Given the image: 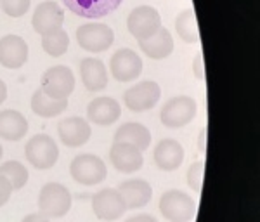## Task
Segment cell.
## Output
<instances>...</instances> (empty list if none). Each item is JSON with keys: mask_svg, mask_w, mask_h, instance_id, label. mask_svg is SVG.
Wrapping results in <instances>:
<instances>
[{"mask_svg": "<svg viewBox=\"0 0 260 222\" xmlns=\"http://www.w3.org/2000/svg\"><path fill=\"white\" fill-rule=\"evenodd\" d=\"M73 196L70 189L59 182H47L42 186L39 195V208L45 217H64L71 210Z\"/></svg>", "mask_w": 260, "mask_h": 222, "instance_id": "6da1fadb", "label": "cell"}, {"mask_svg": "<svg viewBox=\"0 0 260 222\" xmlns=\"http://www.w3.org/2000/svg\"><path fill=\"white\" fill-rule=\"evenodd\" d=\"M24 154L33 169L49 170L56 165L57 158H59V148H57L56 141L47 134H37L26 142Z\"/></svg>", "mask_w": 260, "mask_h": 222, "instance_id": "7a4b0ae2", "label": "cell"}, {"mask_svg": "<svg viewBox=\"0 0 260 222\" xmlns=\"http://www.w3.org/2000/svg\"><path fill=\"white\" fill-rule=\"evenodd\" d=\"M160 212L170 222H191L196 215V202L180 189H170L160 198Z\"/></svg>", "mask_w": 260, "mask_h": 222, "instance_id": "3957f363", "label": "cell"}, {"mask_svg": "<svg viewBox=\"0 0 260 222\" xmlns=\"http://www.w3.org/2000/svg\"><path fill=\"white\" fill-rule=\"evenodd\" d=\"M70 174L73 181L83 186H95V184L103 182L108 175V169L104 162L95 154L83 153L73 158L70 165Z\"/></svg>", "mask_w": 260, "mask_h": 222, "instance_id": "277c9868", "label": "cell"}, {"mask_svg": "<svg viewBox=\"0 0 260 222\" xmlns=\"http://www.w3.org/2000/svg\"><path fill=\"white\" fill-rule=\"evenodd\" d=\"M127 28H128V33L137 42L148 40L149 37H153L154 33L161 28V16H160V12L151 6L136 7V9L128 14Z\"/></svg>", "mask_w": 260, "mask_h": 222, "instance_id": "5b68a950", "label": "cell"}, {"mask_svg": "<svg viewBox=\"0 0 260 222\" xmlns=\"http://www.w3.org/2000/svg\"><path fill=\"white\" fill-rule=\"evenodd\" d=\"M196 101L189 96H177L172 98L165 103V106L161 108L160 118L161 123L169 129H179L187 125L194 118L196 115Z\"/></svg>", "mask_w": 260, "mask_h": 222, "instance_id": "8992f818", "label": "cell"}, {"mask_svg": "<svg viewBox=\"0 0 260 222\" xmlns=\"http://www.w3.org/2000/svg\"><path fill=\"white\" fill-rule=\"evenodd\" d=\"M40 89L52 99H68L75 90V77L68 66H52L42 75Z\"/></svg>", "mask_w": 260, "mask_h": 222, "instance_id": "52a82bcc", "label": "cell"}, {"mask_svg": "<svg viewBox=\"0 0 260 222\" xmlns=\"http://www.w3.org/2000/svg\"><path fill=\"white\" fill-rule=\"evenodd\" d=\"M161 98V89L156 82H141L132 85L128 90H125L123 94V103L130 111L141 113V111H149L158 104Z\"/></svg>", "mask_w": 260, "mask_h": 222, "instance_id": "ba28073f", "label": "cell"}, {"mask_svg": "<svg viewBox=\"0 0 260 222\" xmlns=\"http://www.w3.org/2000/svg\"><path fill=\"white\" fill-rule=\"evenodd\" d=\"M77 42L89 52H103L113 45L115 33L104 23H87L77 30Z\"/></svg>", "mask_w": 260, "mask_h": 222, "instance_id": "9c48e42d", "label": "cell"}, {"mask_svg": "<svg viewBox=\"0 0 260 222\" xmlns=\"http://www.w3.org/2000/svg\"><path fill=\"white\" fill-rule=\"evenodd\" d=\"M92 210H94L95 217L101 220L113 222L120 219L125 212L128 210L125 205L123 198L118 193V189L113 187H104L92 196Z\"/></svg>", "mask_w": 260, "mask_h": 222, "instance_id": "30bf717a", "label": "cell"}, {"mask_svg": "<svg viewBox=\"0 0 260 222\" xmlns=\"http://www.w3.org/2000/svg\"><path fill=\"white\" fill-rule=\"evenodd\" d=\"M110 70L118 82H132L142 73V59L132 49H120L111 56Z\"/></svg>", "mask_w": 260, "mask_h": 222, "instance_id": "8fae6325", "label": "cell"}, {"mask_svg": "<svg viewBox=\"0 0 260 222\" xmlns=\"http://www.w3.org/2000/svg\"><path fill=\"white\" fill-rule=\"evenodd\" d=\"M62 23H64V12L56 2H42L31 18L33 30L42 37L61 30Z\"/></svg>", "mask_w": 260, "mask_h": 222, "instance_id": "7c38bea8", "label": "cell"}, {"mask_svg": "<svg viewBox=\"0 0 260 222\" xmlns=\"http://www.w3.org/2000/svg\"><path fill=\"white\" fill-rule=\"evenodd\" d=\"M110 160L118 172L134 174V172L141 170L144 156H142L141 149H137L128 142H113L110 149Z\"/></svg>", "mask_w": 260, "mask_h": 222, "instance_id": "4fadbf2b", "label": "cell"}, {"mask_svg": "<svg viewBox=\"0 0 260 222\" xmlns=\"http://www.w3.org/2000/svg\"><path fill=\"white\" fill-rule=\"evenodd\" d=\"M57 134H59V139L64 146L80 148L90 139L92 129L89 121L82 118V116H70V118L62 120L57 125Z\"/></svg>", "mask_w": 260, "mask_h": 222, "instance_id": "5bb4252c", "label": "cell"}, {"mask_svg": "<svg viewBox=\"0 0 260 222\" xmlns=\"http://www.w3.org/2000/svg\"><path fill=\"white\" fill-rule=\"evenodd\" d=\"M28 44L18 35H6L0 39V65L4 68H21L28 61Z\"/></svg>", "mask_w": 260, "mask_h": 222, "instance_id": "9a60e30c", "label": "cell"}, {"mask_svg": "<svg viewBox=\"0 0 260 222\" xmlns=\"http://www.w3.org/2000/svg\"><path fill=\"white\" fill-rule=\"evenodd\" d=\"M62 2L73 14L80 18L98 19L116 11L123 0H62Z\"/></svg>", "mask_w": 260, "mask_h": 222, "instance_id": "2e32d148", "label": "cell"}, {"mask_svg": "<svg viewBox=\"0 0 260 222\" xmlns=\"http://www.w3.org/2000/svg\"><path fill=\"white\" fill-rule=\"evenodd\" d=\"M154 165L163 172L177 170L184 162V148L175 139H161L154 148Z\"/></svg>", "mask_w": 260, "mask_h": 222, "instance_id": "e0dca14e", "label": "cell"}, {"mask_svg": "<svg viewBox=\"0 0 260 222\" xmlns=\"http://www.w3.org/2000/svg\"><path fill=\"white\" fill-rule=\"evenodd\" d=\"M121 115V108L116 99L113 98H95L94 101L87 106V116L92 123L108 127L113 125Z\"/></svg>", "mask_w": 260, "mask_h": 222, "instance_id": "ac0fdd59", "label": "cell"}, {"mask_svg": "<svg viewBox=\"0 0 260 222\" xmlns=\"http://www.w3.org/2000/svg\"><path fill=\"white\" fill-rule=\"evenodd\" d=\"M116 189L121 195L128 210L130 208H142L149 203L151 196H153V187L144 179H130V181L121 182Z\"/></svg>", "mask_w": 260, "mask_h": 222, "instance_id": "d6986e66", "label": "cell"}, {"mask_svg": "<svg viewBox=\"0 0 260 222\" xmlns=\"http://www.w3.org/2000/svg\"><path fill=\"white\" fill-rule=\"evenodd\" d=\"M82 82L87 90L99 92L106 89L108 85V71L104 68L103 61L95 59V57H85L80 65Z\"/></svg>", "mask_w": 260, "mask_h": 222, "instance_id": "ffe728a7", "label": "cell"}, {"mask_svg": "<svg viewBox=\"0 0 260 222\" xmlns=\"http://www.w3.org/2000/svg\"><path fill=\"white\" fill-rule=\"evenodd\" d=\"M139 47L151 59H165V57H169L174 52V39H172L170 31L161 26L148 40L139 42Z\"/></svg>", "mask_w": 260, "mask_h": 222, "instance_id": "44dd1931", "label": "cell"}, {"mask_svg": "<svg viewBox=\"0 0 260 222\" xmlns=\"http://www.w3.org/2000/svg\"><path fill=\"white\" fill-rule=\"evenodd\" d=\"M28 121L16 110L0 111V137L6 141H19L26 136Z\"/></svg>", "mask_w": 260, "mask_h": 222, "instance_id": "7402d4cb", "label": "cell"}, {"mask_svg": "<svg viewBox=\"0 0 260 222\" xmlns=\"http://www.w3.org/2000/svg\"><path fill=\"white\" fill-rule=\"evenodd\" d=\"M68 108V99H52L44 90H35L31 98V111L42 118H54Z\"/></svg>", "mask_w": 260, "mask_h": 222, "instance_id": "603a6c76", "label": "cell"}, {"mask_svg": "<svg viewBox=\"0 0 260 222\" xmlns=\"http://www.w3.org/2000/svg\"><path fill=\"white\" fill-rule=\"evenodd\" d=\"M115 142H128L144 151L151 142V132L141 123H123L115 134Z\"/></svg>", "mask_w": 260, "mask_h": 222, "instance_id": "cb8c5ba5", "label": "cell"}, {"mask_svg": "<svg viewBox=\"0 0 260 222\" xmlns=\"http://www.w3.org/2000/svg\"><path fill=\"white\" fill-rule=\"evenodd\" d=\"M175 30H177L179 37L186 44H198L200 42V28L198 21H196L194 9H184L175 19Z\"/></svg>", "mask_w": 260, "mask_h": 222, "instance_id": "d4e9b609", "label": "cell"}, {"mask_svg": "<svg viewBox=\"0 0 260 222\" xmlns=\"http://www.w3.org/2000/svg\"><path fill=\"white\" fill-rule=\"evenodd\" d=\"M0 174H2L4 177H6L7 181L11 182L12 191L21 189V187L26 186L28 177H30L26 167H24L23 163L14 162V160H9V162L4 163V165L0 167Z\"/></svg>", "mask_w": 260, "mask_h": 222, "instance_id": "484cf974", "label": "cell"}, {"mask_svg": "<svg viewBox=\"0 0 260 222\" xmlns=\"http://www.w3.org/2000/svg\"><path fill=\"white\" fill-rule=\"evenodd\" d=\"M42 47L44 51L52 57H59L62 56L70 47V37L68 33L64 30H57L54 33H49V35H44L42 37Z\"/></svg>", "mask_w": 260, "mask_h": 222, "instance_id": "4316f807", "label": "cell"}, {"mask_svg": "<svg viewBox=\"0 0 260 222\" xmlns=\"http://www.w3.org/2000/svg\"><path fill=\"white\" fill-rule=\"evenodd\" d=\"M0 7L9 18H23L30 9V0H0Z\"/></svg>", "mask_w": 260, "mask_h": 222, "instance_id": "83f0119b", "label": "cell"}, {"mask_svg": "<svg viewBox=\"0 0 260 222\" xmlns=\"http://www.w3.org/2000/svg\"><path fill=\"white\" fill-rule=\"evenodd\" d=\"M203 174H205V162H194L187 170V184L192 191L200 193L203 186Z\"/></svg>", "mask_w": 260, "mask_h": 222, "instance_id": "f1b7e54d", "label": "cell"}, {"mask_svg": "<svg viewBox=\"0 0 260 222\" xmlns=\"http://www.w3.org/2000/svg\"><path fill=\"white\" fill-rule=\"evenodd\" d=\"M11 195H12V186H11V182L7 181V179L4 177L2 174H0V207H4V205L9 202Z\"/></svg>", "mask_w": 260, "mask_h": 222, "instance_id": "f546056e", "label": "cell"}, {"mask_svg": "<svg viewBox=\"0 0 260 222\" xmlns=\"http://www.w3.org/2000/svg\"><path fill=\"white\" fill-rule=\"evenodd\" d=\"M192 73L200 82H205V65H203V54L198 52L192 61Z\"/></svg>", "mask_w": 260, "mask_h": 222, "instance_id": "4dcf8cb0", "label": "cell"}, {"mask_svg": "<svg viewBox=\"0 0 260 222\" xmlns=\"http://www.w3.org/2000/svg\"><path fill=\"white\" fill-rule=\"evenodd\" d=\"M125 222H158V219L153 215H149V213H139V215L128 217Z\"/></svg>", "mask_w": 260, "mask_h": 222, "instance_id": "1f68e13d", "label": "cell"}, {"mask_svg": "<svg viewBox=\"0 0 260 222\" xmlns=\"http://www.w3.org/2000/svg\"><path fill=\"white\" fill-rule=\"evenodd\" d=\"M23 222H49V217H45L44 213H30L23 219Z\"/></svg>", "mask_w": 260, "mask_h": 222, "instance_id": "d6a6232c", "label": "cell"}, {"mask_svg": "<svg viewBox=\"0 0 260 222\" xmlns=\"http://www.w3.org/2000/svg\"><path fill=\"white\" fill-rule=\"evenodd\" d=\"M207 132H208L207 127L201 129V134H200V149H201V153H207Z\"/></svg>", "mask_w": 260, "mask_h": 222, "instance_id": "836d02e7", "label": "cell"}, {"mask_svg": "<svg viewBox=\"0 0 260 222\" xmlns=\"http://www.w3.org/2000/svg\"><path fill=\"white\" fill-rule=\"evenodd\" d=\"M6 99H7V85L0 80V104L6 101Z\"/></svg>", "mask_w": 260, "mask_h": 222, "instance_id": "e575fe53", "label": "cell"}, {"mask_svg": "<svg viewBox=\"0 0 260 222\" xmlns=\"http://www.w3.org/2000/svg\"><path fill=\"white\" fill-rule=\"evenodd\" d=\"M2 154H4V149H2V146H0V158H2Z\"/></svg>", "mask_w": 260, "mask_h": 222, "instance_id": "d590c367", "label": "cell"}]
</instances>
